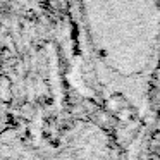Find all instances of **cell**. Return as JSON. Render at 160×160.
I'll use <instances>...</instances> for the list:
<instances>
[{"mask_svg": "<svg viewBox=\"0 0 160 160\" xmlns=\"http://www.w3.org/2000/svg\"><path fill=\"white\" fill-rule=\"evenodd\" d=\"M158 129H160V122H158Z\"/></svg>", "mask_w": 160, "mask_h": 160, "instance_id": "obj_1", "label": "cell"}]
</instances>
